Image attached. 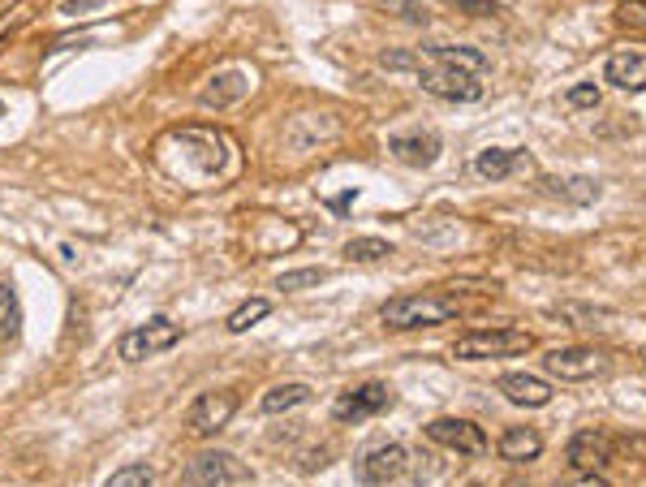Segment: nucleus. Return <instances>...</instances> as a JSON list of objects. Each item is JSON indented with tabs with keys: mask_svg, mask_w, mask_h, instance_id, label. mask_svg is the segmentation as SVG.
Segmentation results:
<instances>
[{
	"mask_svg": "<svg viewBox=\"0 0 646 487\" xmlns=\"http://www.w3.org/2000/svg\"><path fill=\"white\" fill-rule=\"evenodd\" d=\"M22 18H26V13H0V39H4V31H13Z\"/></svg>",
	"mask_w": 646,
	"mask_h": 487,
	"instance_id": "34",
	"label": "nucleus"
},
{
	"mask_svg": "<svg viewBox=\"0 0 646 487\" xmlns=\"http://www.w3.org/2000/svg\"><path fill=\"white\" fill-rule=\"evenodd\" d=\"M354 475H359V484L366 487H379V484H401L406 475H410V453H406V444H375V449H366L359 457V466H354Z\"/></svg>",
	"mask_w": 646,
	"mask_h": 487,
	"instance_id": "8",
	"label": "nucleus"
},
{
	"mask_svg": "<svg viewBox=\"0 0 646 487\" xmlns=\"http://www.w3.org/2000/svg\"><path fill=\"white\" fill-rule=\"evenodd\" d=\"M427 440L439 449L461 453V457H479L488 449V431L470 418H435V422H427Z\"/></svg>",
	"mask_w": 646,
	"mask_h": 487,
	"instance_id": "11",
	"label": "nucleus"
},
{
	"mask_svg": "<svg viewBox=\"0 0 646 487\" xmlns=\"http://www.w3.org/2000/svg\"><path fill=\"white\" fill-rule=\"evenodd\" d=\"M461 306L453 298H435V293H406V298H392L384 306V328L392 333H419V328H435V324H448L457 320Z\"/></svg>",
	"mask_w": 646,
	"mask_h": 487,
	"instance_id": "2",
	"label": "nucleus"
},
{
	"mask_svg": "<svg viewBox=\"0 0 646 487\" xmlns=\"http://www.w3.org/2000/svg\"><path fill=\"white\" fill-rule=\"evenodd\" d=\"M108 0H61V13L73 18V13H95V9H104Z\"/></svg>",
	"mask_w": 646,
	"mask_h": 487,
	"instance_id": "32",
	"label": "nucleus"
},
{
	"mask_svg": "<svg viewBox=\"0 0 646 487\" xmlns=\"http://www.w3.org/2000/svg\"><path fill=\"white\" fill-rule=\"evenodd\" d=\"M569 471L577 475V484H603V471L612 462V444L599 427H582L569 440V453H565Z\"/></svg>",
	"mask_w": 646,
	"mask_h": 487,
	"instance_id": "6",
	"label": "nucleus"
},
{
	"mask_svg": "<svg viewBox=\"0 0 646 487\" xmlns=\"http://www.w3.org/2000/svg\"><path fill=\"white\" fill-rule=\"evenodd\" d=\"M501 393L513 406H521V410H539V406L552 402V384L539 380V375H530V371H504Z\"/></svg>",
	"mask_w": 646,
	"mask_h": 487,
	"instance_id": "14",
	"label": "nucleus"
},
{
	"mask_svg": "<svg viewBox=\"0 0 646 487\" xmlns=\"http://www.w3.org/2000/svg\"><path fill=\"white\" fill-rule=\"evenodd\" d=\"M565 104H569V108H599V104H603V95H599V86H595V82H577V86L565 91Z\"/></svg>",
	"mask_w": 646,
	"mask_h": 487,
	"instance_id": "27",
	"label": "nucleus"
},
{
	"mask_svg": "<svg viewBox=\"0 0 646 487\" xmlns=\"http://www.w3.org/2000/svg\"><path fill=\"white\" fill-rule=\"evenodd\" d=\"M186 484L195 487H215V484H250L255 475H250V466L246 462H237V457H228V453H199L190 466H186V475H181Z\"/></svg>",
	"mask_w": 646,
	"mask_h": 487,
	"instance_id": "10",
	"label": "nucleus"
},
{
	"mask_svg": "<svg viewBox=\"0 0 646 487\" xmlns=\"http://www.w3.org/2000/svg\"><path fill=\"white\" fill-rule=\"evenodd\" d=\"M552 190L565 195V199L577 204V208H590V204L599 199V182H590V177H565V182H552Z\"/></svg>",
	"mask_w": 646,
	"mask_h": 487,
	"instance_id": "24",
	"label": "nucleus"
},
{
	"mask_svg": "<svg viewBox=\"0 0 646 487\" xmlns=\"http://www.w3.org/2000/svg\"><path fill=\"white\" fill-rule=\"evenodd\" d=\"M143 484H155V471L151 466H121V471L108 475V487H143Z\"/></svg>",
	"mask_w": 646,
	"mask_h": 487,
	"instance_id": "26",
	"label": "nucleus"
},
{
	"mask_svg": "<svg viewBox=\"0 0 646 487\" xmlns=\"http://www.w3.org/2000/svg\"><path fill=\"white\" fill-rule=\"evenodd\" d=\"M388 151H392L401 164H410V169H431V164L439 160V151H444V139L431 135V130H410V135H392V139H388Z\"/></svg>",
	"mask_w": 646,
	"mask_h": 487,
	"instance_id": "13",
	"label": "nucleus"
},
{
	"mask_svg": "<svg viewBox=\"0 0 646 487\" xmlns=\"http://www.w3.org/2000/svg\"><path fill=\"white\" fill-rule=\"evenodd\" d=\"M419 86L427 95H435V100H448V104H474V100H483V73L439 66V61H431L427 70H419Z\"/></svg>",
	"mask_w": 646,
	"mask_h": 487,
	"instance_id": "4",
	"label": "nucleus"
},
{
	"mask_svg": "<svg viewBox=\"0 0 646 487\" xmlns=\"http://www.w3.org/2000/svg\"><path fill=\"white\" fill-rule=\"evenodd\" d=\"M379 9H388V13H406V18H414V22H423V9L414 4V0H375Z\"/></svg>",
	"mask_w": 646,
	"mask_h": 487,
	"instance_id": "31",
	"label": "nucleus"
},
{
	"mask_svg": "<svg viewBox=\"0 0 646 487\" xmlns=\"http://www.w3.org/2000/svg\"><path fill=\"white\" fill-rule=\"evenodd\" d=\"M448 4L461 9V13H474V18H488V13L501 9V0H448Z\"/></svg>",
	"mask_w": 646,
	"mask_h": 487,
	"instance_id": "29",
	"label": "nucleus"
},
{
	"mask_svg": "<svg viewBox=\"0 0 646 487\" xmlns=\"http://www.w3.org/2000/svg\"><path fill=\"white\" fill-rule=\"evenodd\" d=\"M379 66H384V70H414V66H419V57H414V53H384V57H379Z\"/></svg>",
	"mask_w": 646,
	"mask_h": 487,
	"instance_id": "30",
	"label": "nucleus"
},
{
	"mask_svg": "<svg viewBox=\"0 0 646 487\" xmlns=\"http://www.w3.org/2000/svg\"><path fill=\"white\" fill-rule=\"evenodd\" d=\"M242 95H246V73H237V70H220L212 82L203 86V104H208V108H233Z\"/></svg>",
	"mask_w": 646,
	"mask_h": 487,
	"instance_id": "18",
	"label": "nucleus"
},
{
	"mask_svg": "<svg viewBox=\"0 0 646 487\" xmlns=\"http://www.w3.org/2000/svg\"><path fill=\"white\" fill-rule=\"evenodd\" d=\"M237 393L233 389H224V393H203V397H195L190 402V410H186V431L195 436V440H208L215 431H224L228 427V418L237 415Z\"/></svg>",
	"mask_w": 646,
	"mask_h": 487,
	"instance_id": "9",
	"label": "nucleus"
},
{
	"mask_svg": "<svg viewBox=\"0 0 646 487\" xmlns=\"http://www.w3.org/2000/svg\"><path fill=\"white\" fill-rule=\"evenodd\" d=\"M17 337H22V302L13 280L0 277V346H13Z\"/></svg>",
	"mask_w": 646,
	"mask_h": 487,
	"instance_id": "19",
	"label": "nucleus"
},
{
	"mask_svg": "<svg viewBox=\"0 0 646 487\" xmlns=\"http://www.w3.org/2000/svg\"><path fill=\"white\" fill-rule=\"evenodd\" d=\"M324 280H328V268H297V273L277 277V289H281V293H302V289H315V285H324Z\"/></svg>",
	"mask_w": 646,
	"mask_h": 487,
	"instance_id": "25",
	"label": "nucleus"
},
{
	"mask_svg": "<svg viewBox=\"0 0 646 487\" xmlns=\"http://www.w3.org/2000/svg\"><path fill=\"white\" fill-rule=\"evenodd\" d=\"M388 255H392V242H384V237H354V242H345V259L350 264H379Z\"/></svg>",
	"mask_w": 646,
	"mask_h": 487,
	"instance_id": "22",
	"label": "nucleus"
},
{
	"mask_svg": "<svg viewBox=\"0 0 646 487\" xmlns=\"http://www.w3.org/2000/svg\"><path fill=\"white\" fill-rule=\"evenodd\" d=\"M177 341H181V328H177L168 315H151L146 324L130 328V333L121 337L117 353H121L126 362H143V358H151V353H164V349H173Z\"/></svg>",
	"mask_w": 646,
	"mask_h": 487,
	"instance_id": "7",
	"label": "nucleus"
},
{
	"mask_svg": "<svg viewBox=\"0 0 646 487\" xmlns=\"http://www.w3.org/2000/svg\"><path fill=\"white\" fill-rule=\"evenodd\" d=\"M535 346L530 333L517 328H483V333H466L453 341V358L457 362H492V358H513Z\"/></svg>",
	"mask_w": 646,
	"mask_h": 487,
	"instance_id": "3",
	"label": "nucleus"
},
{
	"mask_svg": "<svg viewBox=\"0 0 646 487\" xmlns=\"http://www.w3.org/2000/svg\"><path fill=\"white\" fill-rule=\"evenodd\" d=\"M616 22L621 26H646V0H621L616 4Z\"/></svg>",
	"mask_w": 646,
	"mask_h": 487,
	"instance_id": "28",
	"label": "nucleus"
},
{
	"mask_svg": "<svg viewBox=\"0 0 646 487\" xmlns=\"http://www.w3.org/2000/svg\"><path fill=\"white\" fill-rule=\"evenodd\" d=\"M0 117H4V100H0Z\"/></svg>",
	"mask_w": 646,
	"mask_h": 487,
	"instance_id": "35",
	"label": "nucleus"
},
{
	"mask_svg": "<svg viewBox=\"0 0 646 487\" xmlns=\"http://www.w3.org/2000/svg\"><path fill=\"white\" fill-rule=\"evenodd\" d=\"M530 164V151H504V147H488V151H479L474 155V173L479 177H488V182H504V177H513V173H521Z\"/></svg>",
	"mask_w": 646,
	"mask_h": 487,
	"instance_id": "16",
	"label": "nucleus"
},
{
	"mask_svg": "<svg viewBox=\"0 0 646 487\" xmlns=\"http://www.w3.org/2000/svg\"><path fill=\"white\" fill-rule=\"evenodd\" d=\"M543 371L556 375V380H569V384H582V380H595V375H608L612 371V358L595 346H565V349H548L543 353Z\"/></svg>",
	"mask_w": 646,
	"mask_h": 487,
	"instance_id": "5",
	"label": "nucleus"
},
{
	"mask_svg": "<svg viewBox=\"0 0 646 487\" xmlns=\"http://www.w3.org/2000/svg\"><path fill=\"white\" fill-rule=\"evenodd\" d=\"M388 402H392L388 384H384V380H366V384H359V389H350V393L337 397L332 415H337V422H362V418L384 415Z\"/></svg>",
	"mask_w": 646,
	"mask_h": 487,
	"instance_id": "12",
	"label": "nucleus"
},
{
	"mask_svg": "<svg viewBox=\"0 0 646 487\" xmlns=\"http://www.w3.org/2000/svg\"><path fill=\"white\" fill-rule=\"evenodd\" d=\"M268 315H272V302H268V298H250V302H242V306L228 315V333H246V328L263 324Z\"/></svg>",
	"mask_w": 646,
	"mask_h": 487,
	"instance_id": "23",
	"label": "nucleus"
},
{
	"mask_svg": "<svg viewBox=\"0 0 646 487\" xmlns=\"http://www.w3.org/2000/svg\"><path fill=\"white\" fill-rule=\"evenodd\" d=\"M160 147L168 151H181L186 164L195 173H208V177H224L233 169V147H228V135L220 130H208V126H186V130H173L164 135Z\"/></svg>",
	"mask_w": 646,
	"mask_h": 487,
	"instance_id": "1",
	"label": "nucleus"
},
{
	"mask_svg": "<svg viewBox=\"0 0 646 487\" xmlns=\"http://www.w3.org/2000/svg\"><path fill=\"white\" fill-rule=\"evenodd\" d=\"M427 61H439V66H457V70L470 73H488L492 61L479 53V48H427Z\"/></svg>",
	"mask_w": 646,
	"mask_h": 487,
	"instance_id": "21",
	"label": "nucleus"
},
{
	"mask_svg": "<svg viewBox=\"0 0 646 487\" xmlns=\"http://www.w3.org/2000/svg\"><path fill=\"white\" fill-rule=\"evenodd\" d=\"M302 402H310V389H306V384H277V389L263 393L259 410H263V415H289V410H297Z\"/></svg>",
	"mask_w": 646,
	"mask_h": 487,
	"instance_id": "20",
	"label": "nucleus"
},
{
	"mask_svg": "<svg viewBox=\"0 0 646 487\" xmlns=\"http://www.w3.org/2000/svg\"><path fill=\"white\" fill-rule=\"evenodd\" d=\"M496 453H501L504 462H513V466L535 462V457L543 453V436H539V431H530V427H513V431H504L501 436Z\"/></svg>",
	"mask_w": 646,
	"mask_h": 487,
	"instance_id": "17",
	"label": "nucleus"
},
{
	"mask_svg": "<svg viewBox=\"0 0 646 487\" xmlns=\"http://www.w3.org/2000/svg\"><path fill=\"white\" fill-rule=\"evenodd\" d=\"M603 78H608V86H616V91H646V53L638 48H625V53H612L608 61H603Z\"/></svg>",
	"mask_w": 646,
	"mask_h": 487,
	"instance_id": "15",
	"label": "nucleus"
},
{
	"mask_svg": "<svg viewBox=\"0 0 646 487\" xmlns=\"http://www.w3.org/2000/svg\"><path fill=\"white\" fill-rule=\"evenodd\" d=\"M354 199H359V190H345V195H337L328 208L337 211V216H350V204H354Z\"/></svg>",
	"mask_w": 646,
	"mask_h": 487,
	"instance_id": "33",
	"label": "nucleus"
}]
</instances>
